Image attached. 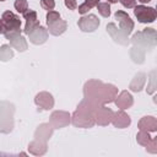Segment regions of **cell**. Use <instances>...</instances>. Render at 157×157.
<instances>
[{
	"label": "cell",
	"mask_w": 157,
	"mask_h": 157,
	"mask_svg": "<svg viewBox=\"0 0 157 157\" xmlns=\"http://www.w3.org/2000/svg\"><path fill=\"white\" fill-rule=\"evenodd\" d=\"M107 31H108V33L112 36V38H113L115 42H118L119 44L126 45V44L129 43L128 36L124 34V33L120 31V28H118V27L115 26V23H109V25L107 26Z\"/></svg>",
	"instance_id": "14"
},
{
	"label": "cell",
	"mask_w": 157,
	"mask_h": 157,
	"mask_svg": "<svg viewBox=\"0 0 157 157\" xmlns=\"http://www.w3.org/2000/svg\"><path fill=\"white\" fill-rule=\"evenodd\" d=\"M50 125L54 129H60V128H65L66 125L70 124V114L67 112H63V110H55L52 113L50 119H49Z\"/></svg>",
	"instance_id": "6"
},
{
	"label": "cell",
	"mask_w": 157,
	"mask_h": 157,
	"mask_svg": "<svg viewBox=\"0 0 157 157\" xmlns=\"http://www.w3.org/2000/svg\"><path fill=\"white\" fill-rule=\"evenodd\" d=\"M66 28H67L66 21L60 20V18L58 21L53 22L52 25H48V32L50 34H53V36H60V34H63L66 31Z\"/></svg>",
	"instance_id": "18"
},
{
	"label": "cell",
	"mask_w": 157,
	"mask_h": 157,
	"mask_svg": "<svg viewBox=\"0 0 157 157\" xmlns=\"http://www.w3.org/2000/svg\"><path fill=\"white\" fill-rule=\"evenodd\" d=\"M22 15H23V17H25V20H26V26H25V29H23V32H25L26 34H28V33L32 32L34 28H37L38 26H40L38 18H37V12H36V11H33V10H27V11L23 12Z\"/></svg>",
	"instance_id": "11"
},
{
	"label": "cell",
	"mask_w": 157,
	"mask_h": 157,
	"mask_svg": "<svg viewBox=\"0 0 157 157\" xmlns=\"http://www.w3.org/2000/svg\"><path fill=\"white\" fill-rule=\"evenodd\" d=\"M119 1L126 9H134L136 6V0H119Z\"/></svg>",
	"instance_id": "29"
},
{
	"label": "cell",
	"mask_w": 157,
	"mask_h": 157,
	"mask_svg": "<svg viewBox=\"0 0 157 157\" xmlns=\"http://www.w3.org/2000/svg\"><path fill=\"white\" fill-rule=\"evenodd\" d=\"M47 142L45 141H40V140H37L34 139L29 145H28V151L34 155V156H42L47 152Z\"/></svg>",
	"instance_id": "17"
},
{
	"label": "cell",
	"mask_w": 157,
	"mask_h": 157,
	"mask_svg": "<svg viewBox=\"0 0 157 157\" xmlns=\"http://www.w3.org/2000/svg\"><path fill=\"white\" fill-rule=\"evenodd\" d=\"M110 123L118 129H124V128H128L131 124V119L124 110L120 109L119 112H115L113 114V118H112Z\"/></svg>",
	"instance_id": "12"
},
{
	"label": "cell",
	"mask_w": 157,
	"mask_h": 157,
	"mask_svg": "<svg viewBox=\"0 0 157 157\" xmlns=\"http://www.w3.org/2000/svg\"><path fill=\"white\" fill-rule=\"evenodd\" d=\"M113 114H114V112L112 109H109V108H107V107H104L102 104V105H99L96 109V112L93 114V118H94L96 124L102 125V126H105V125H108L112 121Z\"/></svg>",
	"instance_id": "5"
},
{
	"label": "cell",
	"mask_w": 157,
	"mask_h": 157,
	"mask_svg": "<svg viewBox=\"0 0 157 157\" xmlns=\"http://www.w3.org/2000/svg\"><path fill=\"white\" fill-rule=\"evenodd\" d=\"M48 29L43 26H38L37 28H34L32 32L28 33V38H29V42L36 44V45H39V44H43L47 42L48 39Z\"/></svg>",
	"instance_id": "9"
},
{
	"label": "cell",
	"mask_w": 157,
	"mask_h": 157,
	"mask_svg": "<svg viewBox=\"0 0 157 157\" xmlns=\"http://www.w3.org/2000/svg\"><path fill=\"white\" fill-rule=\"evenodd\" d=\"M134 15L136 16L137 21L141 23H151L156 20L157 12L153 7H147L144 5H139L134 7Z\"/></svg>",
	"instance_id": "3"
},
{
	"label": "cell",
	"mask_w": 157,
	"mask_h": 157,
	"mask_svg": "<svg viewBox=\"0 0 157 157\" xmlns=\"http://www.w3.org/2000/svg\"><path fill=\"white\" fill-rule=\"evenodd\" d=\"M5 33H6V26L2 18H0V34H5Z\"/></svg>",
	"instance_id": "31"
},
{
	"label": "cell",
	"mask_w": 157,
	"mask_h": 157,
	"mask_svg": "<svg viewBox=\"0 0 157 157\" xmlns=\"http://www.w3.org/2000/svg\"><path fill=\"white\" fill-rule=\"evenodd\" d=\"M0 1H5V0H0Z\"/></svg>",
	"instance_id": "34"
},
{
	"label": "cell",
	"mask_w": 157,
	"mask_h": 157,
	"mask_svg": "<svg viewBox=\"0 0 157 157\" xmlns=\"http://www.w3.org/2000/svg\"><path fill=\"white\" fill-rule=\"evenodd\" d=\"M119 0H108V4H115V2H118Z\"/></svg>",
	"instance_id": "32"
},
{
	"label": "cell",
	"mask_w": 157,
	"mask_h": 157,
	"mask_svg": "<svg viewBox=\"0 0 157 157\" xmlns=\"http://www.w3.org/2000/svg\"><path fill=\"white\" fill-rule=\"evenodd\" d=\"M40 6L44 9V10H53L55 7V1L54 0H40Z\"/></svg>",
	"instance_id": "28"
},
{
	"label": "cell",
	"mask_w": 157,
	"mask_h": 157,
	"mask_svg": "<svg viewBox=\"0 0 157 157\" xmlns=\"http://www.w3.org/2000/svg\"><path fill=\"white\" fill-rule=\"evenodd\" d=\"M137 128L140 130H144V131H148V132H153L157 130V120L155 117H144L140 119L139 124H137Z\"/></svg>",
	"instance_id": "15"
},
{
	"label": "cell",
	"mask_w": 157,
	"mask_h": 157,
	"mask_svg": "<svg viewBox=\"0 0 157 157\" xmlns=\"http://www.w3.org/2000/svg\"><path fill=\"white\" fill-rule=\"evenodd\" d=\"M65 2V6L69 9V10H75L77 7V2L76 0H64Z\"/></svg>",
	"instance_id": "30"
},
{
	"label": "cell",
	"mask_w": 157,
	"mask_h": 157,
	"mask_svg": "<svg viewBox=\"0 0 157 157\" xmlns=\"http://www.w3.org/2000/svg\"><path fill=\"white\" fill-rule=\"evenodd\" d=\"M114 17H115V20H118V22H119L120 31H121L124 34L129 36V34L132 32V29H134V22H132V20L129 17V15H128L126 12H124V11L118 10V11L115 12Z\"/></svg>",
	"instance_id": "7"
},
{
	"label": "cell",
	"mask_w": 157,
	"mask_h": 157,
	"mask_svg": "<svg viewBox=\"0 0 157 157\" xmlns=\"http://www.w3.org/2000/svg\"><path fill=\"white\" fill-rule=\"evenodd\" d=\"M83 94L87 99H91L99 104H105L114 102L118 94V88L110 83H103L98 80H90L85 83Z\"/></svg>",
	"instance_id": "1"
},
{
	"label": "cell",
	"mask_w": 157,
	"mask_h": 157,
	"mask_svg": "<svg viewBox=\"0 0 157 157\" xmlns=\"http://www.w3.org/2000/svg\"><path fill=\"white\" fill-rule=\"evenodd\" d=\"M53 134V126L50 124H40L37 130H36V134H34V139L37 140H40V141H48L50 139Z\"/></svg>",
	"instance_id": "16"
},
{
	"label": "cell",
	"mask_w": 157,
	"mask_h": 157,
	"mask_svg": "<svg viewBox=\"0 0 157 157\" xmlns=\"http://www.w3.org/2000/svg\"><path fill=\"white\" fill-rule=\"evenodd\" d=\"M114 103H115V105H117L119 109L124 110V109L130 108V107L134 104V98H132V96H131L128 91H121V92L115 97Z\"/></svg>",
	"instance_id": "13"
},
{
	"label": "cell",
	"mask_w": 157,
	"mask_h": 157,
	"mask_svg": "<svg viewBox=\"0 0 157 157\" xmlns=\"http://www.w3.org/2000/svg\"><path fill=\"white\" fill-rule=\"evenodd\" d=\"M2 21L5 22L6 26V32H11V31H17L21 32V20L18 16H16L13 12L11 11H5L2 13Z\"/></svg>",
	"instance_id": "8"
},
{
	"label": "cell",
	"mask_w": 157,
	"mask_h": 157,
	"mask_svg": "<svg viewBox=\"0 0 157 157\" xmlns=\"http://www.w3.org/2000/svg\"><path fill=\"white\" fill-rule=\"evenodd\" d=\"M13 56V52L10 48V45L7 44H2L0 47V60L2 61H9L10 59H12Z\"/></svg>",
	"instance_id": "21"
},
{
	"label": "cell",
	"mask_w": 157,
	"mask_h": 157,
	"mask_svg": "<svg viewBox=\"0 0 157 157\" xmlns=\"http://www.w3.org/2000/svg\"><path fill=\"white\" fill-rule=\"evenodd\" d=\"M98 2H99V0H86L83 4H81L78 6V12L81 15H85L86 12H88V10H91L92 7L97 6Z\"/></svg>",
	"instance_id": "23"
},
{
	"label": "cell",
	"mask_w": 157,
	"mask_h": 157,
	"mask_svg": "<svg viewBox=\"0 0 157 157\" xmlns=\"http://www.w3.org/2000/svg\"><path fill=\"white\" fill-rule=\"evenodd\" d=\"M13 6L17 10V12H20V13H23V12H26L28 10V2H27V0H16L15 4H13Z\"/></svg>",
	"instance_id": "25"
},
{
	"label": "cell",
	"mask_w": 157,
	"mask_h": 157,
	"mask_svg": "<svg viewBox=\"0 0 157 157\" xmlns=\"http://www.w3.org/2000/svg\"><path fill=\"white\" fill-rule=\"evenodd\" d=\"M9 40H10L11 47H13L15 49H17L18 52H25V50L27 49V47H28L26 38H25L23 36H21V34L13 36V37H11Z\"/></svg>",
	"instance_id": "19"
},
{
	"label": "cell",
	"mask_w": 157,
	"mask_h": 157,
	"mask_svg": "<svg viewBox=\"0 0 157 157\" xmlns=\"http://www.w3.org/2000/svg\"><path fill=\"white\" fill-rule=\"evenodd\" d=\"M145 81H146V75L144 72H139L131 81L130 83V90L134 91V92H139L144 88V85H145Z\"/></svg>",
	"instance_id": "20"
},
{
	"label": "cell",
	"mask_w": 157,
	"mask_h": 157,
	"mask_svg": "<svg viewBox=\"0 0 157 157\" xmlns=\"http://www.w3.org/2000/svg\"><path fill=\"white\" fill-rule=\"evenodd\" d=\"M60 18V13L58 11H54V10H50L48 11L47 13V25H52L53 22L58 21Z\"/></svg>",
	"instance_id": "26"
},
{
	"label": "cell",
	"mask_w": 157,
	"mask_h": 157,
	"mask_svg": "<svg viewBox=\"0 0 157 157\" xmlns=\"http://www.w3.org/2000/svg\"><path fill=\"white\" fill-rule=\"evenodd\" d=\"M77 25L82 32H94L99 26V20L96 15L91 13V15L82 16L78 20Z\"/></svg>",
	"instance_id": "4"
},
{
	"label": "cell",
	"mask_w": 157,
	"mask_h": 157,
	"mask_svg": "<svg viewBox=\"0 0 157 157\" xmlns=\"http://www.w3.org/2000/svg\"><path fill=\"white\" fill-rule=\"evenodd\" d=\"M34 103L39 108L44 110H49L54 107V98L49 92H39L34 98Z\"/></svg>",
	"instance_id": "10"
},
{
	"label": "cell",
	"mask_w": 157,
	"mask_h": 157,
	"mask_svg": "<svg viewBox=\"0 0 157 157\" xmlns=\"http://www.w3.org/2000/svg\"><path fill=\"white\" fill-rule=\"evenodd\" d=\"M97 9H98V12L101 13V16H103V17L110 16V5L108 2H98Z\"/></svg>",
	"instance_id": "24"
},
{
	"label": "cell",
	"mask_w": 157,
	"mask_h": 157,
	"mask_svg": "<svg viewBox=\"0 0 157 157\" xmlns=\"http://www.w3.org/2000/svg\"><path fill=\"white\" fill-rule=\"evenodd\" d=\"M71 123L76 128H92L96 124L93 115L78 109H76L71 115Z\"/></svg>",
	"instance_id": "2"
},
{
	"label": "cell",
	"mask_w": 157,
	"mask_h": 157,
	"mask_svg": "<svg viewBox=\"0 0 157 157\" xmlns=\"http://www.w3.org/2000/svg\"><path fill=\"white\" fill-rule=\"evenodd\" d=\"M146 150H147V152H150V153H156V152H157V137L151 139L150 144L146 146Z\"/></svg>",
	"instance_id": "27"
},
{
	"label": "cell",
	"mask_w": 157,
	"mask_h": 157,
	"mask_svg": "<svg viewBox=\"0 0 157 157\" xmlns=\"http://www.w3.org/2000/svg\"><path fill=\"white\" fill-rule=\"evenodd\" d=\"M140 2H142V4H146V2H150L151 0H139Z\"/></svg>",
	"instance_id": "33"
},
{
	"label": "cell",
	"mask_w": 157,
	"mask_h": 157,
	"mask_svg": "<svg viewBox=\"0 0 157 157\" xmlns=\"http://www.w3.org/2000/svg\"><path fill=\"white\" fill-rule=\"evenodd\" d=\"M151 136H150V134H148V131H144V130H140V132L136 135V141L141 145V146H144V147H146L148 144H150V141H151Z\"/></svg>",
	"instance_id": "22"
}]
</instances>
